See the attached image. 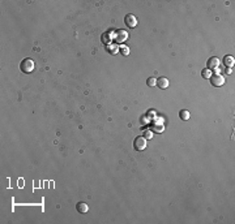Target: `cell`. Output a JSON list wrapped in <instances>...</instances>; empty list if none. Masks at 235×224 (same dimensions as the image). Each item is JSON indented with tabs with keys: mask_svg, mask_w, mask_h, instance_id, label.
Listing matches in <instances>:
<instances>
[{
	"mask_svg": "<svg viewBox=\"0 0 235 224\" xmlns=\"http://www.w3.org/2000/svg\"><path fill=\"white\" fill-rule=\"evenodd\" d=\"M113 39H114V42L116 44L118 43H123V42H126L127 39H128V33L124 31V30H118L116 34H115V37Z\"/></svg>",
	"mask_w": 235,
	"mask_h": 224,
	"instance_id": "obj_2",
	"label": "cell"
},
{
	"mask_svg": "<svg viewBox=\"0 0 235 224\" xmlns=\"http://www.w3.org/2000/svg\"><path fill=\"white\" fill-rule=\"evenodd\" d=\"M133 146H135V150L143 151V150H145V149H146V140L144 138V137H137V138L135 140Z\"/></svg>",
	"mask_w": 235,
	"mask_h": 224,
	"instance_id": "obj_3",
	"label": "cell"
},
{
	"mask_svg": "<svg viewBox=\"0 0 235 224\" xmlns=\"http://www.w3.org/2000/svg\"><path fill=\"white\" fill-rule=\"evenodd\" d=\"M120 54H122L123 56H128V55H129V48L126 47V46H123V47L120 48Z\"/></svg>",
	"mask_w": 235,
	"mask_h": 224,
	"instance_id": "obj_12",
	"label": "cell"
},
{
	"mask_svg": "<svg viewBox=\"0 0 235 224\" xmlns=\"http://www.w3.org/2000/svg\"><path fill=\"white\" fill-rule=\"evenodd\" d=\"M124 22H126V25L131 29L137 26V18H136V16H133V14H127L124 18Z\"/></svg>",
	"mask_w": 235,
	"mask_h": 224,
	"instance_id": "obj_5",
	"label": "cell"
},
{
	"mask_svg": "<svg viewBox=\"0 0 235 224\" xmlns=\"http://www.w3.org/2000/svg\"><path fill=\"white\" fill-rule=\"evenodd\" d=\"M169 85H170V81H169L166 77H160V78L157 79V86H158L160 89H163V90L167 89Z\"/></svg>",
	"mask_w": 235,
	"mask_h": 224,
	"instance_id": "obj_8",
	"label": "cell"
},
{
	"mask_svg": "<svg viewBox=\"0 0 235 224\" xmlns=\"http://www.w3.org/2000/svg\"><path fill=\"white\" fill-rule=\"evenodd\" d=\"M77 211L81 212V214H86V212L89 211V206L84 202H80V203H77Z\"/></svg>",
	"mask_w": 235,
	"mask_h": 224,
	"instance_id": "obj_10",
	"label": "cell"
},
{
	"mask_svg": "<svg viewBox=\"0 0 235 224\" xmlns=\"http://www.w3.org/2000/svg\"><path fill=\"white\" fill-rule=\"evenodd\" d=\"M223 64H225L227 68H231L234 67V64H235V60H234V57L233 56H225V59H223Z\"/></svg>",
	"mask_w": 235,
	"mask_h": 224,
	"instance_id": "obj_9",
	"label": "cell"
},
{
	"mask_svg": "<svg viewBox=\"0 0 235 224\" xmlns=\"http://www.w3.org/2000/svg\"><path fill=\"white\" fill-rule=\"evenodd\" d=\"M109 48H110V50H109L110 54H115V52H116V51H115V50H116V46H113V47H109Z\"/></svg>",
	"mask_w": 235,
	"mask_h": 224,
	"instance_id": "obj_16",
	"label": "cell"
},
{
	"mask_svg": "<svg viewBox=\"0 0 235 224\" xmlns=\"http://www.w3.org/2000/svg\"><path fill=\"white\" fill-rule=\"evenodd\" d=\"M34 67H35V64H34V61H33L32 59H25V60H22L21 65H20L21 71H22L24 73H32V72L34 71Z\"/></svg>",
	"mask_w": 235,
	"mask_h": 224,
	"instance_id": "obj_1",
	"label": "cell"
},
{
	"mask_svg": "<svg viewBox=\"0 0 235 224\" xmlns=\"http://www.w3.org/2000/svg\"><path fill=\"white\" fill-rule=\"evenodd\" d=\"M164 130V125H163V123H158V121H156V123H153L152 124V132L153 133H162V132Z\"/></svg>",
	"mask_w": 235,
	"mask_h": 224,
	"instance_id": "obj_7",
	"label": "cell"
},
{
	"mask_svg": "<svg viewBox=\"0 0 235 224\" xmlns=\"http://www.w3.org/2000/svg\"><path fill=\"white\" fill-rule=\"evenodd\" d=\"M190 116H191V113L188 112L187 110H183V111L179 112V117H180L182 120H184V121H187V120L190 119Z\"/></svg>",
	"mask_w": 235,
	"mask_h": 224,
	"instance_id": "obj_11",
	"label": "cell"
},
{
	"mask_svg": "<svg viewBox=\"0 0 235 224\" xmlns=\"http://www.w3.org/2000/svg\"><path fill=\"white\" fill-rule=\"evenodd\" d=\"M203 77H204V78H210V77H212V71L205 69V71L203 72Z\"/></svg>",
	"mask_w": 235,
	"mask_h": 224,
	"instance_id": "obj_15",
	"label": "cell"
},
{
	"mask_svg": "<svg viewBox=\"0 0 235 224\" xmlns=\"http://www.w3.org/2000/svg\"><path fill=\"white\" fill-rule=\"evenodd\" d=\"M220 59L218 57H210V59L208 60V69L209 71H214V69H217V68L220 67Z\"/></svg>",
	"mask_w": 235,
	"mask_h": 224,
	"instance_id": "obj_6",
	"label": "cell"
},
{
	"mask_svg": "<svg viewBox=\"0 0 235 224\" xmlns=\"http://www.w3.org/2000/svg\"><path fill=\"white\" fill-rule=\"evenodd\" d=\"M210 82L213 86L220 88V86L225 85V78H223V76H221V74H213V76L210 77Z\"/></svg>",
	"mask_w": 235,
	"mask_h": 224,
	"instance_id": "obj_4",
	"label": "cell"
},
{
	"mask_svg": "<svg viewBox=\"0 0 235 224\" xmlns=\"http://www.w3.org/2000/svg\"><path fill=\"white\" fill-rule=\"evenodd\" d=\"M146 83H148V86H156V85H157V79L153 78V77H150L148 81H146Z\"/></svg>",
	"mask_w": 235,
	"mask_h": 224,
	"instance_id": "obj_14",
	"label": "cell"
},
{
	"mask_svg": "<svg viewBox=\"0 0 235 224\" xmlns=\"http://www.w3.org/2000/svg\"><path fill=\"white\" fill-rule=\"evenodd\" d=\"M144 138H145V140L153 138V132H152V130H146L145 133H144Z\"/></svg>",
	"mask_w": 235,
	"mask_h": 224,
	"instance_id": "obj_13",
	"label": "cell"
}]
</instances>
